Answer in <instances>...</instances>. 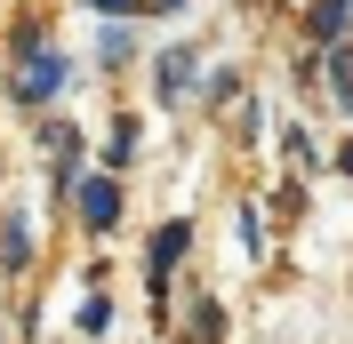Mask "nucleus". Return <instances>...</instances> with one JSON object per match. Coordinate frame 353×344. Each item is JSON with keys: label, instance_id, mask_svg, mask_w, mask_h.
Instances as JSON below:
<instances>
[{"label": "nucleus", "instance_id": "12", "mask_svg": "<svg viewBox=\"0 0 353 344\" xmlns=\"http://www.w3.org/2000/svg\"><path fill=\"white\" fill-rule=\"evenodd\" d=\"M193 105H201V112H225V105H241V72H233V65H201Z\"/></svg>", "mask_w": 353, "mask_h": 344}, {"label": "nucleus", "instance_id": "9", "mask_svg": "<svg viewBox=\"0 0 353 344\" xmlns=\"http://www.w3.org/2000/svg\"><path fill=\"white\" fill-rule=\"evenodd\" d=\"M297 41H305V48L353 41V0H305V8H297Z\"/></svg>", "mask_w": 353, "mask_h": 344}, {"label": "nucleus", "instance_id": "16", "mask_svg": "<svg viewBox=\"0 0 353 344\" xmlns=\"http://www.w3.org/2000/svg\"><path fill=\"white\" fill-rule=\"evenodd\" d=\"M72 8H88V17H145V0H72Z\"/></svg>", "mask_w": 353, "mask_h": 344}, {"label": "nucleus", "instance_id": "3", "mask_svg": "<svg viewBox=\"0 0 353 344\" xmlns=\"http://www.w3.org/2000/svg\"><path fill=\"white\" fill-rule=\"evenodd\" d=\"M193 248H201V224H193V216H161L153 233H145V304H153V321H169L176 272H185Z\"/></svg>", "mask_w": 353, "mask_h": 344}, {"label": "nucleus", "instance_id": "4", "mask_svg": "<svg viewBox=\"0 0 353 344\" xmlns=\"http://www.w3.org/2000/svg\"><path fill=\"white\" fill-rule=\"evenodd\" d=\"M65 216H72V224H81V240H112V233H121V216H129V176L81 169V184H72Z\"/></svg>", "mask_w": 353, "mask_h": 344}, {"label": "nucleus", "instance_id": "14", "mask_svg": "<svg viewBox=\"0 0 353 344\" xmlns=\"http://www.w3.org/2000/svg\"><path fill=\"white\" fill-rule=\"evenodd\" d=\"M233 248H241V264H265V208L257 200L233 208Z\"/></svg>", "mask_w": 353, "mask_h": 344}, {"label": "nucleus", "instance_id": "15", "mask_svg": "<svg viewBox=\"0 0 353 344\" xmlns=\"http://www.w3.org/2000/svg\"><path fill=\"white\" fill-rule=\"evenodd\" d=\"M281 160H289V169H297V176H321V152H313V136L297 129V120H289V129H281Z\"/></svg>", "mask_w": 353, "mask_h": 344}, {"label": "nucleus", "instance_id": "18", "mask_svg": "<svg viewBox=\"0 0 353 344\" xmlns=\"http://www.w3.org/2000/svg\"><path fill=\"white\" fill-rule=\"evenodd\" d=\"M185 8H193V0H145V17H161V24H169V17H185Z\"/></svg>", "mask_w": 353, "mask_h": 344}, {"label": "nucleus", "instance_id": "13", "mask_svg": "<svg viewBox=\"0 0 353 344\" xmlns=\"http://www.w3.org/2000/svg\"><path fill=\"white\" fill-rule=\"evenodd\" d=\"M112 321H121V304H112L105 288H81V304H72V328H81V336H112Z\"/></svg>", "mask_w": 353, "mask_h": 344}, {"label": "nucleus", "instance_id": "8", "mask_svg": "<svg viewBox=\"0 0 353 344\" xmlns=\"http://www.w3.org/2000/svg\"><path fill=\"white\" fill-rule=\"evenodd\" d=\"M313 96H330L337 120H353V41L313 48Z\"/></svg>", "mask_w": 353, "mask_h": 344}, {"label": "nucleus", "instance_id": "1", "mask_svg": "<svg viewBox=\"0 0 353 344\" xmlns=\"http://www.w3.org/2000/svg\"><path fill=\"white\" fill-rule=\"evenodd\" d=\"M81 72L88 65L48 32V17H32V8L8 17V32H0V105L8 112H24V120H32V112H57L72 88H81Z\"/></svg>", "mask_w": 353, "mask_h": 344}, {"label": "nucleus", "instance_id": "5", "mask_svg": "<svg viewBox=\"0 0 353 344\" xmlns=\"http://www.w3.org/2000/svg\"><path fill=\"white\" fill-rule=\"evenodd\" d=\"M153 56V112H185L193 105V88H201V65H209V48L201 41H161V48H145Z\"/></svg>", "mask_w": 353, "mask_h": 344}, {"label": "nucleus", "instance_id": "6", "mask_svg": "<svg viewBox=\"0 0 353 344\" xmlns=\"http://www.w3.org/2000/svg\"><path fill=\"white\" fill-rule=\"evenodd\" d=\"M41 264V216L24 200H0V288H24Z\"/></svg>", "mask_w": 353, "mask_h": 344}, {"label": "nucleus", "instance_id": "7", "mask_svg": "<svg viewBox=\"0 0 353 344\" xmlns=\"http://www.w3.org/2000/svg\"><path fill=\"white\" fill-rule=\"evenodd\" d=\"M137 24L145 17H97V41H88V72H105V80H121V72L145 56V41H137Z\"/></svg>", "mask_w": 353, "mask_h": 344}, {"label": "nucleus", "instance_id": "10", "mask_svg": "<svg viewBox=\"0 0 353 344\" xmlns=\"http://www.w3.org/2000/svg\"><path fill=\"white\" fill-rule=\"evenodd\" d=\"M137 152H145V120H137V105H112V120H105V160H97V169H105V176H129Z\"/></svg>", "mask_w": 353, "mask_h": 344}, {"label": "nucleus", "instance_id": "11", "mask_svg": "<svg viewBox=\"0 0 353 344\" xmlns=\"http://www.w3.org/2000/svg\"><path fill=\"white\" fill-rule=\"evenodd\" d=\"M176 344H225V304L209 297V288H193V297H185V321H176Z\"/></svg>", "mask_w": 353, "mask_h": 344}, {"label": "nucleus", "instance_id": "2", "mask_svg": "<svg viewBox=\"0 0 353 344\" xmlns=\"http://www.w3.org/2000/svg\"><path fill=\"white\" fill-rule=\"evenodd\" d=\"M32 152L48 160V208L65 216L72 184H81V169H88V129L65 120V112H32Z\"/></svg>", "mask_w": 353, "mask_h": 344}, {"label": "nucleus", "instance_id": "17", "mask_svg": "<svg viewBox=\"0 0 353 344\" xmlns=\"http://www.w3.org/2000/svg\"><path fill=\"white\" fill-rule=\"evenodd\" d=\"M330 169H337V176H345V184H353V129L337 136V152H330Z\"/></svg>", "mask_w": 353, "mask_h": 344}]
</instances>
